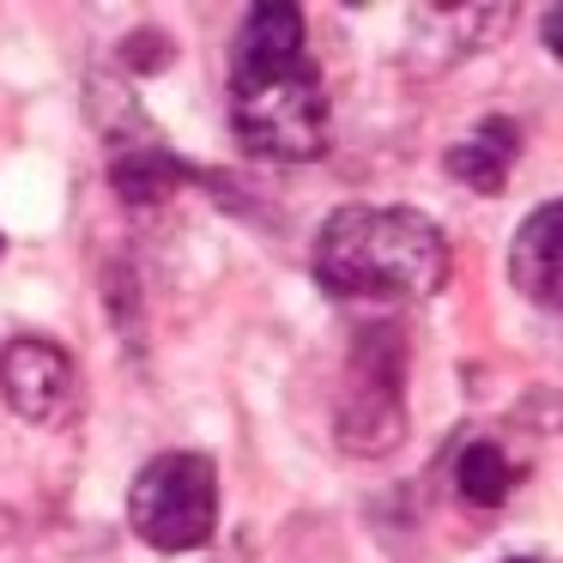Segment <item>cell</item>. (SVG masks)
<instances>
[{"label": "cell", "instance_id": "1", "mask_svg": "<svg viewBox=\"0 0 563 563\" xmlns=\"http://www.w3.org/2000/svg\"><path fill=\"white\" fill-rule=\"evenodd\" d=\"M231 134L267 164H309L333 140L328 79L309 62V25L291 0H261L243 13L231 49Z\"/></svg>", "mask_w": 563, "mask_h": 563}, {"label": "cell", "instance_id": "2", "mask_svg": "<svg viewBox=\"0 0 563 563\" xmlns=\"http://www.w3.org/2000/svg\"><path fill=\"white\" fill-rule=\"evenodd\" d=\"M449 236L418 207H340L316 236V285L340 303H424L449 285Z\"/></svg>", "mask_w": 563, "mask_h": 563}, {"label": "cell", "instance_id": "3", "mask_svg": "<svg viewBox=\"0 0 563 563\" xmlns=\"http://www.w3.org/2000/svg\"><path fill=\"white\" fill-rule=\"evenodd\" d=\"M128 527L140 545L183 558L219 533V466L200 449L152 454L128 485Z\"/></svg>", "mask_w": 563, "mask_h": 563}, {"label": "cell", "instance_id": "4", "mask_svg": "<svg viewBox=\"0 0 563 563\" xmlns=\"http://www.w3.org/2000/svg\"><path fill=\"white\" fill-rule=\"evenodd\" d=\"M406 345L394 328H364L352 345V388L340 400L333 437L345 454H388L406 437Z\"/></svg>", "mask_w": 563, "mask_h": 563}, {"label": "cell", "instance_id": "5", "mask_svg": "<svg viewBox=\"0 0 563 563\" xmlns=\"http://www.w3.org/2000/svg\"><path fill=\"white\" fill-rule=\"evenodd\" d=\"M0 394L25 424H74L79 412V364L55 340L19 333L0 345Z\"/></svg>", "mask_w": 563, "mask_h": 563}, {"label": "cell", "instance_id": "6", "mask_svg": "<svg viewBox=\"0 0 563 563\" xmlns=\"http://www.w3.org/2000/svg\"><path fill=\"white\" fill-rule=\"evenodd\" d=\"M509 285L539 309H558L563 297V207L545 200L539 212H527L521 231L509 243Z\"/></svg>", "mask_w": 563, "mask_h": 563}, {"label": "cell", "instance_id": "7", "mask_svg": "<svg viewBox=\"0 0 563 563\" xmlns=\"http://www.w3.org/2000/svg\"><path fill=\"white\" fill-rule=\"evenodd\" d=\"M515 158H521V128H515L509 115H485L473 134L454 140V146L442 152V170H449L461 188H473V195H503Z\"/></svg>", "mask_w": 563, "mask_h": 563}, {"label": "cell", "instance_id": "8", "mask_svg": "<svg viewBox=\"0 0 563 563\" xmlns=\"http://www.w3.org/2000/svg\"><path fill=\"white\" fill-rule=\"evenodd\" d=\"M188 183H195V164L164 152L152 134H140L134 146H115V158H110V188L122 207H164Z\"/></svg>", "mask_w": 563, "mask_h": 563}, {"label": "cell", "instance_id": "9", "mask_svg": "<svg viewBox=\"0 0 563 563\" xmlns=\"http://www.w3.org/2000/svg\"><path fill=\"white\" fill-rule=\"evenodd\" d=\"M454 490H461L473 509H497L515 490V461L497 449V442H466L461 461H454Z\"/></svg>", "mask_w": 563, "mask_h": 563}, {"label": "cell", "instance_id": "10", "mask_svg": "<svg viewBox=\"0 0 563 563\" xmlns=\"http://www.w3.org/2000/svg\"><path fill=\"white\" fill-rule=\"evenodd\" d=\"M442 19V31L454 37V49H485L503 37V25L515 19V7H454V13H430Z\"/></svg>", "mask_w": 563, "mask_h": 563}, {"label": "cell", "instance_id": "11", "mask_svg": "<svg viewBox=\"0 0 563 563\" xmlns=\"http://www.w3.org/2000/svg\"><path fill=\"white\" fill-rule=\"evenodd\" d=\"M558 25H563V13H558V7H545V19H539V37H545L551 55H558Z\"/></svg>", "mask_w": 563, "mask_h": 563}, {"label": "cell", "instance_id": "12", "mask_svg": "<svg viewBox=\"0 0 563 563\" xmlns=\"http://www.w3.org/2000/svg\"><path fill=\"white\" fill-rule=\"evenodd\" d=\"M503 563H539V558H503Z\"/></svg>", "mask_w": 563, "mask_h": 563}, {"label": "cell", "instance_id": "13", "mask_svg": "<svg viewBox=\"0 0 563 563\" xmlns=\"http://www.w3.org/2000/svg\"><path fill=\"white\" fill-rule=\"evenodd\" d=\"M0 255H7V236H0Z\"/></svg>", "mask_w": 563, "mask_h": 563}]
</instances>
